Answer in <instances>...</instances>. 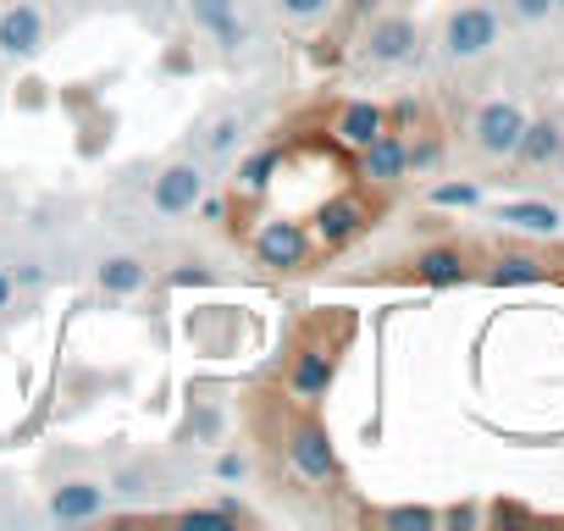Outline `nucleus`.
<instances>
[{"label":"nucleus","instance_id":"nucleus-6","mask_svg":"<svg viewBox=\"0 0 564 531\" xmlns=\"http://www.w3.org/2000/svg\"><path fill=\"white\" fill-rule=\"evenodd\" d=\"M40 45H45V18H40V7L0 12V51H7V56H34Z\"/></svg>","mask_w":564,"mask_h":531},{"label":"nucleus","instance_id":"nucleus-20","mask_svg":"<svg viewBox=\"0 0 564 531\" xmlns=\"http://www.w3.org/2000/svg\"><path fill=\"white\" fill-rule=\"evenodd\" d=\"M432 205L465 210V205H481V188H476V183H437V188H432Z\"/></svg>","mask_w":564,"mask_h":531},{"label":"nucleus","instance_id":"nucleus-27","mask_svg":"<svg viewBox=\"0 0 564 531\" xmlns=\"http://www.w3.org/2000/svg\"><path fill=\"white\" fill-rule=\"evenodd\" d=\"M117 492H144V470H117Z\"/></svg>","mask_w":564,"mask_h":531},{"label":"nucleus","instance_id":"nucleus-15","mask_svg":"<svg viewBox=\"0 0 564 531\" xmlns=\"http://www.w3.org/2000/svg\"><path fill=\"white\" fill-rule=\"evenodd\" d=\"M498 221H509L520 232H558V205H547V199H514V205L498 210Z\"/></svg>","mask_w":564,"mask_h":531},{"label":"nucleus","instance_id":"nucleus-1","mask_svg":"<svg viewBox=\"0 0 564 531\" xmlns=\"http://www.w3.org/2000/svg\"><path fill=\"white\" fill-rule=\"evenodd\" d=\"M254 254H260V266H271V272H300V266L311 260V232L300 221H265L254 232Z\"/></svg>","mask_w":564,"mask_h":531},{"label":"nucleus","instance_id":"nucleus-22","mask_svg":"<svg viewBox=\"0 0 564 531\" xmlns=\"http://www.w3.org/2000/svg\"><path fill=\"white\" fill-rule=\"evenodd\" d=\"M232 144H238V122H232V117L210 122V133H205V150H210V155H227Z\"/></svg>","mask_w":564,"mask_h":531},{"label":"nucleus","instance_id":"nucleus-26","mask_svg":"<svg viewBox=\"0 0 564 531\" xmlns=\"http://www.w3.org/2000/svg\"><path fill=\"white\" fill-rule=\"evenodd\" d=\"M194 210H199L205 221H227V199H194Z\"/></svg>","mask_w":564,"mask_h":531},{"label":"nucleus","instance_id":"nucleus-28","mask_svg":"<svg viewBox=\"0 0 564 531\" xmlns=\"http://www.w3.org/2000/svg\"><path fill=\"white\" fill-rule=\"evenodd\" d=\"M216 470H221V476H227V481H232V476H238V470H243V459H238V454H221V465H216Z\"/></svg>","mask_w":564,"mask_h":531},{"label":"nucleus","instance_id":"nucleus-32","mask_svg":"<svg viewBox=\"0 0 564 531\" xmlns=\"http://www.w3.org/2000/svg\"><path fill=\"white\" fill-rule=\"evenodd\" d=\"M553 7H564V0H553Z\"/></svg>","mask_w":564,"mask_h":531},{"label":"nucleus","instance_id":"nucleus-18","mask_svg":"<svg viewBox=\"0 0 564 531\" xmlns=\"http://www.w3.org/2000/svg\"><path fill=\"white\" fill-rule=\"evenodd\" d=\"M492 283H498V289H520V283H542V260H531V254H503V260L492 266Z\"/></svg>","mask_w":564,"mask_h":531},{"label":"nucleus","instance_id":"nucleus-4","mask_svg":"<svg viewBox=\"0 0 564 531\" xmlns=\"http://www.w3.org/2000/svg\"><path fill=\"white\" fill-rule=\"evenodd\" d=\"M199 188H205V177H199V166H188V161H177V166H166V172L155 177V188H150V199H155V210H161V216H183V210H194V199H199Z\"/></svg>","mask_w":564,"mask_h":531},{"label":"nucleus","instance_id":"nucleus-25","mask_svg":"<svg viewBox=\"0 0 564 531\" xmlns=\"http://www.w3.org/2000/svg\"><path fill=\"white\" fill-rule=\"evenodd\" d=\"M514 12H520L525 23H536V18H547V12H553V0H514Z\"/></svg>","mask_w":564,"mask_h":531},{"label":"nucleus","instance_id":"nucleus-12","mask_svg":"<svg viewBox=\"0 0 564 531\" xmlns=\"http://www.w3.org/2000/svg\"><path fill=\"white\" fill-rule=\"evenodd\" d=\"M327 388H333V355L327 349H300V360H294V393L322 399Z\"/></svg>","mask_w":564,"mask_h":531},{"label":"nucleus","instance_id":"nucleus-30","mask_svg":"<svg viewBox=\"0 0 564 531\" xmlns=\"http://www.w3.org/2000/svg\"><path fill=\"white\" fill-rule=\"evenodd\" d=\"M558 161H564V144H558Z\"/></svg>","mask_w":564,"mask_h":531},{"label":"nucleus","instance_id":"nucleus-17","mask_svg":"<svg viewBox=\"0 0 564 531\" xmlns=\"http://www.w3.org/2000/svg\"><path fill=\"white\" fill-rule=\"evenodd\" d=\"M355 227H360V205H355V199H327V205L316 210V232H322L327 243H344Z\"/></svg>","mask_w":564,"mask_h":531},{"label":"nucleus","instance_id":"nucleus-5","mask_svg":"<svg viewBox=\"0 0 564 531\" xmlns=\"http://www.w3.org/2000/svg\"><path fill=\"white\" fill-rule=\"evenodd\" d=\"M289 454H294V470L311 476V481H327V476L338 470V454H333V443H327V432H322L316 421H305V426L294 432Z\"/></svg>","mask_w":564,"mask_h":531},{"label":"nucleus","instance_id":"nucleus-29","mask_svg":"<svg viewBox=\"0 0 564 531\" xmlns=\"http://www.w3.org/2000/svg\"><path fill=\"white\" fill-rule=\"evenodd\" d=\"M7 300H12V278H7V272H0V305H7Z\"/></svg>","mask_w":564,"mask_h":531},{"label":"nucleus","instance_id":"nucleus-2","mask_svg":"<svg viewBox=\"0 0 564 531\" xmlns=\"http://www.w3.org/2000/svg\"><path fill=\"white\" fill-rule=\"evenodd\" d=\"M492 40H498V18H492V7H459V12L448 18V34H443L448 56H481Z\"/></svg>","mask_w":564,"mask_h":531},{"label":"nucleus","instance_id":"nucleus-19","mask_svg":"<svg viewBox=\"0 0 564 531\" xmlns=\"http://www.w3.org/2000/svg\"><path fill=\"white\" fill-rule=\"evenodd\" d=\"M271 177H276V150H254V155H243V166H238V188L260 194V188H271Z\"/></svg>","mask_w":564,"mask_h":531},{"label":"nucleus","instance_id":"nucleus-31","mask_svg":"<svg viewBox=\"0 0 564 531\" xmlns=\"http://www.w3.org/2000/svg\"><path fill=\"white\" fill-rule=\"evenodd\" d=\"M161 7H172V0H161Z\"/></svg>","mask_w":564,"mask_h":531},{"label":"nucleus","instance_id":"nucleus-21","mask_svg":"<svg viewBox=\"0 0 564 531\" xmlns=\"http://www.w3.org/2000/svg\"><path fill=\"white\" fill-rule=\"evenodd\" d=\"M388 525H399V531H432L437 514L421 509V503H399V509H388Z\"/></svg>","mask_w":564,"mask_h":531},{"label":"nucleus","instance_id":"nucleus-10","mask_svg":"<svg viewBox=\"0 0 564 531\" xmlns=\"http://www.w3.org/2000/svg\"><path fill=\"white\" fill-rule=\"evenodd\" d=\"M371 56H377V62H404V56H415V23H410V18L377 23V29H371Z\"/></svg>","mask_w":564,"mask_h":531},{"label":"nucleus","instance_id":"nucleus-11","mask_svg":"<svg viewBox=\"0 0 564 531\" xmlns=\"http://www.w3.org/2000/svg\"><path fill=\"white\" fill-rule=\"evenodd\" d=\"M382 128H388V117H382V106H371V100H349L344 117H338V133H344L349 144H360V150H366Z\"/></svg>","mask_w":564,"mask_h":531},{"label":"nucleus","instance_id":"nucleus-24","mask_svg":"<svg viewBox=\"0 0 564 531\" xmlns=\"http://www.w3.org/2000/svg\"><path fill=\"white\" fill-rule=\"evenodd\" d=\"M333 7V0H282V12H289V18H322Z\"/></svg>","mask_w":564,"mask_h":531},{"label":"nucleus","instance_id":"nucleus-8","mask_svg":"<svg viewBox=\"0 0 564 531\" xmlns=\"http://www.w3.org/2000/svg\"><path fill=\"white\" fill-rule=\"evenodd\" d=\"M410 172V150H404V139L399 133H377L371 144H366V177L371 183H393V177H404Z\"/></svg>","mask_w":564,"mask_h":531},{"label":"nucleus","instance_id":"nucleus-14","mask_svg":"<svg viewBox=\"0 0 564 531\" xmlns=\"http://www.w3.org/2000/svg\"><path fill=\"white\" fill-rule=\"evenodd\" d=\"M558 144H564V133H558L553 122H525L514 155H520L525 166H542V161H558Z\"/></svg>","mask_w":564,"mask_h":531},{"label":"nucleus","instance_id":"nucleus-13","mask_svg":"<svg viewBox=\"0 0 564 531\" xmlns=\"http://www.w3.org/2000/svg\"><path fill=\"white\" fill-rule=\"evenodd\" d=\"M100 289L106 294H139L144 283H150V272H144V260H133V254H111V260H100Z\"/></svg>","mask_w":564,"mask_h":531},{"label":"nucleus","instance_id":"nucleus-23","mask_svg":"<svg viewBox=\"0 0 564 531\" xmlns=\"http://www.w3.org/2000/svg\"><path fill=\"white\" fill-rule=\"evenodd\" d=\"M205 283H210L205 266H177V272H172V289H205Z\"/></svg>","mask_w":564,"mask_h":531},{"label":"nucleus","instance_id":"nucleus-3","mask_svg":"<svg viewBox=\"0 0 564 531\" xmlns=\"http://www.w3.org/2000/svg\"><path fill=\"white\" fill-rule=\"evenodd\" d=\"M520 128H525L520 106H509V100H492V106H481V117H476V144H481L487 155H514V144H520Z\"/></svg>","mask_w":564,"mask_h":531},{"label":"nucleus","instance_id":"nucleus-16","mask_svg":"<svg viewBox=\"0 0 564 531\" xmlns=\"http://www.w3.org/2000/svg\"><path fill=\"white\" fill-rule=\"evenodd\" d=\"M415 272H421V283H432V289H454V283H465V254H459V249H426V254L415 260Z\"/></svg>","mask_w":564,"mask_h":531},{"label":"nucleus","instance_id":"nucleus-7","mask_svg":"<svg viewBox=\"0 0 564 531\" xmlns=\"http://www.w3.org/2000/svg\"><path fill=\"white\" fill-rule=\"evenodd\" d=\"M106 509V487L100 481H62L51 492V520L73 525V520H95Z\"/></svg>","mask_w":564,"mask_h":531},{"label":"nucleus","instance_id":"nucleus-9","mask_svg":"<svg viewBox=\"0 0 564 531\" xmlns=\"http://www.w3.org/2000/svg\"><path fill=\"white\" fill-rule=\"evenodd\" d=\"M188 7H194V23L216 34V45H227V51L243 45V23L232 12V0H188Z\"/></svg>","mask_w":564,"mask_h":531}]
</instances>
